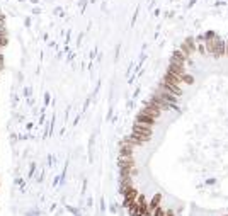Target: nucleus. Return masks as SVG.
<instances>
[{
  "label": "nucleus",
  "mask_w": 228,
  "mask_h": 216,
  "mask_svg": "<svg viewBox=\"0 0 228 216\" xmlns=\"http://www.w3.org/2000/svg\"><path fill=\"white\" fill-rule=\"evenodd\" d=\"M204 46H206V53H208L209 56H213V58L218 60V58H221V56H225L226 41H223V39L215 38V39H211V41H206Z\"/></svg>",
  "instance_id": "nucleus-1"
},
{
  "label": "nucleus",
  "mask_w": 228,
  "mask_h": 216,
  "mask_svg": "<svg viewBox=\"0 0 228 216\" xmlns=\"http://www.w3.org/2000/svg\"><path fill=\"white\" fill-rule=\"evenodd\" d=\"M131 133L136 136V138H140L142 141H150L151 140V135H153V131H151V128L150 126H147V124H142V123H133V129H131Z\"/></svg>",
  "instance_id": "nucleus-2"
},
{
  "label": "nucleus",
  "mask_w": 228,
  "mask_h": 216,
  "mask_svg": "<svg viewBox=\"0 0 228 216\" xmlns=\"http://www.w3.org/2000/svg\"><path fill=\"white\" fill-rule=\"evenodd\" d=\"M121 194H123V197H124V208H129L140 196V192L133 186H129V187H126L124 191H121Z\"/></svg>",
  "instance_id": "nucleus-3"
},
{
  "label": "nucleus",
  "mask_w": 228,
  "mask_h": 216,
  "mask_svg": "<svg viewBox=\"0 0 228 216\" xmlns=\"http://www.w3.org/2000/svg\"><path fill=\"white\" fill-rule=\"evenodd\" d=\"M140 113L147 114V116H150V117H155V119H160V116H162V109L157 106V104L151 102V100H148V102L145 104L143 109L140 111Z\"/></svg>",
  "instance_id": "nucleus-4"
},
{
  "label": "nucleus",
  "mask_w": 228,
  "mask_h": 216,
  "mask_svg": "<svg viewBox=\"0 0 228 216\" xmlns=\"http://www.w3.org/2000/svg\"><path fill=\"white\" fill-rule=\"evenodd\" d=\"M151 102L153 104H157L158 107H160L162 111H172V109H175V106H174V104H170V102H167V100L165 99H162L160 95H158V94H155V95H151Z\"/></svg>",
  "instance_id": "nucleus-5"
},
{
  "label": "nucleus",
  "mask_w": 228,
  "mask_h": 216,
  "mask_svg": "<svg viewBox=\"0 0 228 216\" xmlns=\"http://www.w3.org/2000/svg\"><path fill=\"white\" fill-rule=\"evenodd\" d=\"M158 89H164V90L167 92H172L174 95H182V89H180V85H174V84H169V82H164L162 80L160 84H158Z\"/></svg>",
  "instance_id": "nucleus-6"
},
{
  "label": "nucleus",
  "mask_w": 228,
  "mask_h": 216,
  "mask_svg": "<svg viewBox=\"0 0 228 216\" xmlns=\"http://www.w3.org/2000/svg\"><path fill=\"white\" fill-rule=\"evenodd\" d=\"M167 71H170V73H174V75H179V77H182V75L186 73V65H184V63L170 62V63H169V70H167Z\"/></svg>",
  "instance_id": "nucleus-7"
},
{
  "label": "nucleus",
  "mask_w": 228,
  "mask_h": 216,
  "mask_svg": "<svg viewBox=\"0 0 228 216\" xmlns=\"http://www.w3.org/2000/svg\"><path fill=\"white\" fill-rule=\"evenodd\" d=\"M136 123H142V124H147V126H150V128H153V126L157 124V119H155V117L147 116V114H143V113H138V116H136Z\"/></svg>",
  "instance_id": "nucleus-8"
},
{
  "label": "nucleus",
  "mask_w": 228,
  "mask_h": 216,
  "mask_svg": "<svg viewBox=\"0 0 228 216\" xmlns=\"http://www.w3.org/2000/svg\"><path fill=\"white\" fill-rule=\"evenodd\" d=\"M157 94L162 97V99H165V100H167V102L174 104V106H175V104H177V100H179V97H177V95H174L172 92L164 90V89H158V92H157Z\"/></svg>",
  "instance_id": "nucleus-9"
},
{
  "label": "nucleus",
  "mask_w": 228,
  "mask_h": 216,
  "mask_svg": "<svg viewBox=\"0 0 228 216\" xmlns=\"http://www.w3.org/2000/svg\"><path fill=\"white\" fill-rule=\"evenodd\" d=\"M164 82H169V84H174V85H180L182 84V78L179 77V75H174L170 71H167V73L164 75V78H162Z\"/></svg>",
  "instance_id": "nucleus-10"
},
{
  "label": "nucleus",
  "mask_w": 228,
  "mask_h": 216,
  "mask_svg": "<svg viewBox=\"0 0 228 216\" xmlns=\"http://www.w3.org/2000/svg\"><path fill=\"white\" fill-rule=\"evenodd\" d=\"M119 168H135L133 157H119Z\"/></svg>",
  "instance_id": "nucleus-11"
},
{
  "label": "nucleus",
  "mask_w": 228,
  "mask_h": 216,
  "mask_svg": "<svg viewBox=\"0 0 228 216\" xmlns=\"http://www.w3.org/2000/svg\"><path fill=\"white\" fill-rule=\"evenodd\" d=\"M133 150H135V146L128 145V143H121V148H119V157H133Z\"/></svg>",
  "instance_id": "nucleus-12"
},
{
  "label": "nucleus",
  "mask_w": 228,
  "mask_h": 216,
  "mask_svg": "<svg viewBox=\"0 0 228 216\" xmlns=\"http://www.w3.org/2000/svg\"><path fill=\"white\" fill-rule=\"evenodd\" d=\"M123 143H128V145H131V146H142V145H145V141H142L140 138H136L133 133L129 136H126V138L123 140Z\"/></svg>",
  "instance_id": "nucleus-13"
},
{
  "label": "nucleus",
  "mask_w": 228,
  "mask_h": 216,
  "mask_svg": "<svg viewBox=\"0 0 228 216\" xmlns=\"http://www.w3.org/2000/svg\"><path fill=\"white\" fill-rule=\"evenodd\" d=\"M160 203H162V194H158V192H157L153 197H151L150 203H148V209H150V211H155L158 206H160Z\"/></svg>",
  "instance_id": "nucleus-14"
},
{
  "label": "nucleus",
  "mask_w": 228,
  "mask_h": 216,
  "mask_svg": "<svg viewBox=\"0 0 228 216\" xmlns=\"http://www.w3.org/2000/svg\"><path fill=\"white\" fill-rule=\"evenodd\" d=\"M186 60H187V56L184 55L180 49H175V51L172 53V58H170V62H175V63H186Z\"/></svg>",
  "instance_id": "nucleus-15"
},
{
  "label": "nucleus",
  "mask_w": 228,
  "mask_h": 216,
  "mask_svg": "<svg viewBox=\"0 0 228 216\" xmlns=\"http://www.w3.org/2000/svg\"><path fill=\"white\" fill-rule=\"evenodd\" d=\"M179 49H180V51H182V53H184V55H186V56H187V58H189V56H191V55H194V53H193V51H191V48H189V46H187V44H186V41H184V43H182V44H180V48H179Z\"/></svg>",
  "instance_id": "nucleus-16"
},
{
  "label": "nucleus",
  "mask_w": 228,
  "mask_h": 216,
  "mask_svg": "<svg viewBox=\"0 0 228 216\" xmlns=\"http://www.w3.org/2000/svg\"><path fill=\"white\" fill-rule=\"evenodd\" d=\"M180 78H182V82H184V84H187V85L194 84V77H193V75H189V73H184Z\"/></svg>",
  "instance_id": "nucleus-17"
},
{
  "label": "nucleus",
  "mask_w": 228,
  "mask_h": 216,
  "mask_svg": "<svg viewBox=\"0 0 228 216\" xmlns=\"http://www.w3.org/2000/svg\"><path fill=\"white\" fill-rule=\"evenodd\" d=\"M215 38H218L215 31H206L204 32V39H206V41H211V39H215Z\"/></svg>",
  "instance_id": "nucleus-18"
},
{
  "label": "nucleus",
  "mask_w": 228,
  "mask_h": 216,
  "mask_svg": "<svg viewBox=\"0 0 228 216\" xmlns=\"http://www.w3.org/2000/svg\"><path fill=\"white\" fill-rule=\"evenodd\" d=\"M198 53L202 56H206L208 53H206V46H204V43H198Z\"/></svg>",
  "instance_id": "nucleus-19"
},
{
  "label": "nucleus",
  "mask_w": 228,
  "mask_h": 216,
  "mask_svg": "<svg viewBox=\"0 0 228 216\" xmlns=\"http://www.w3.org/2000/svg\"><path fill=\"white\" fill-rule=\"evenodd\" d=\"M153 216H165V209L162 206H158L157 209L153 211Z\"/></svg>",
  "instance_id": "nucleus-20"
},
{
  "label": "nucleus",
  "mask_w": 228,
  "mask_h": 216,
  "mask_svg": "<svg viewBox=\"0 0 228 216\" xmlns=\"http://www.w3.org/2000/svg\"><path fill=\"white\" fill-rule=\"evenodd\" d=\"M3 67H5V62H3V55L0 53V71L3 70Z\"/></svg>",
  "instance_id": "nucleus-21"
},
{
  "label": "nucleus",
  "mask_w": 228,
  "mask_h": 216,
  "mask_svg": "<svg viewBox=\"0 0 228 216\" xmlns=\"http://www.w3.org/2000/svg\"><path fill=\"white\" fill-rule=\"evenodd\" d=\"M0 21H2V22H5V16L2 14V10H0Z\"/></svg>",
  "instance_id": "nucleus-22"
},
{
  "label": "nucleus",
  "mask_w": 228,
  "mask_h": 216,
  "mask_svg": "<svg viewBox=\"0 0 228 216\" xmlns=\"http://www.w3.org/2000/svg\"><path fill=\"white\" fill-rule=\"evenodd\" d=\"M225 56L228 58V41H226V49H225Z\"/></svg>",
  "instance_id": "nucleus-23"
}]
</instances>
